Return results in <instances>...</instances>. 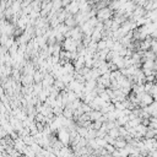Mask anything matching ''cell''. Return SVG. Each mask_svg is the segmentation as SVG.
<instances>
[{"instance_id": "cell-5", "label": "cell", "mask_w": 157, "mask_h": 157, "mask_svg": "<svg viewBox=\"0 0 157 157\" xmlns=\"http://www.w3.org/2000/svg\"><path fill=\"white\" fill-rule=\"evenodd\" d=\"M22 141H24V144H25L26 146H31L32 144H34V137H33L32 135H28V136L22 137Z\"/></svg>"}, {"instance_id": "cell-7", "label": "cell", "mask_w": 157, "mask_h": 157, "mask_svg": "<svg viewBox=\"0 0 157 157\" xmlns=\"http://www.w3.org/2000/svg\"><path fill=\"white\" fill-rule=\"evenodd\" d=\"M118 128H119V127H118ZM118 128H114V129L108 131V135L111 137H113V139H118V137H119V131H118Z\"/></svg>"}, {"instance_id": "cell-4", "label": "cell", "mask_w": 157, "mask_h": 157, "mask_svg": "<svg viewBox=\"0 0 157 157\" xmlns=\"http://www.w3.org/2000/svg\"><path fill=\"white\" fill-rule=\"evenodd\" d=\"M102 115L103 114L101 113V111H92V112H90V120H92V122L100 120Z\"/></svg>"}, {"instance_id": "cell-3", "label": "cell", "mask_w": 157, "mask_h": 157, "mask_svg": "<svg viewBox=\"0 0 157 157\" xmlns=\"http://www.w3.org/2000/svg\"><path fill=\"white\" fill-rule=\"evenodd\" d=\"M44 76H46V75L42 74L39 70H36L34 74H33V82H34V84H42Z\"/></svg>"}, {"instance_id": "cell-2", "label": "cell", "mask_w": 157, "mask_h": 157, "mask_svg": "<svg viewBox=\"0 0 157 157\" xmlns=\"http://www.w3.org/2000/svg\"><path fill=\"white\" fill-rule=\"evenodd\" d=\"M77 43L74 41L72 38H65L64 39V42L62 43V48H63V50H65V52H70V53H74V52H76L77 50Z\"/></svg>"}, {"instance_id": "cell-6", "label": "cell", "mask_w": 157, "mask_h": 157, "mask_svg": "<svg viewBox=\"0 0 157 157\" xmlns=\"http://www.w3.org/2000/svg\"><path fill=\"white\" fill-rule=\"evenodd\" d=\"M104 49H107V42L106 39H101L100 42H97V52L104 50Z\"/></svg>"}, {"instance_id": "cell-1", "label": "cell", "mask_w": 157, "mask_h": 157, "mask_svg": "<svg viewBox=\"0 0 157 157\" xmlns=\"http://www.w3.org/2000/svg\"><path fill=\"white\" fill-rule=\"evenodd\" d=\"M113 11L108 8V6H106V8H103V9H100V10H97V20L100 22H104V21H107V20H111V17L113 16Z\"/></svg>"}, {"instance_id": "cell-8", "label": "cell", "mask_w": 157, "mask_h": 157, "mask_svg": "<svg viewBox=\"0 0 157 157\" xmlns=\"http://www.w3.org/2000/svg\"><path fill=\"white\" fill-rule=\"evenodd\" d=\"M103 149H104V150L107 151V153H108V155H109V153L112 155V153H113V152L115 151V147H114L113 145H109V144H107V145H106V146H104Z\"/></svg>"}]
</instances>
